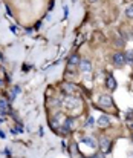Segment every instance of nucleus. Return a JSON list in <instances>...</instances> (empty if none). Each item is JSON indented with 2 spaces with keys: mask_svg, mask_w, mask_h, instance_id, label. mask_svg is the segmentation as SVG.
Instances as JSON below:
<instances>
[{
  "mask_svg": "<svg viewBox=\"0 0 133 158\" xmlns=\"http://www.w3.org/2000/svg\"><path fill=\"white\" fill-rule=\"evenodd\" d=\"M98 103H100V106H101V108H112V106H113V100H112V97H110L109 94L101 95Z\"/></svg>",
  "mask_w": 133,
  "mask_h": 158,
  "instance_id": "obj_1",
  "label": "nucleus"
},
{
  "mask_svg": "<svg viewBox=\"0 0 133 158\" xmlns=\"http://www.w3.org/2000/svg\"><path fill=\"white\" fill-rule=\"evenodd\" d=\"M126 55L121 54V52H116V54H113V63L116 64V66H123V64L126 63Z\"/></svg>",
  "mask_w": 133,
  "mask_h": 158,
  "instance_id": "obj_2",
  "label": "nucleus"
},
{
  "mask_svg": "<svg viewBox=\"0 0 133 158\" xmlns=\"http://www.w3.org/2000/svg\"><path fill=\"white\" fill-rule=\"evenodd\" d=\"M78 66H80V69H81L83 72H90L92 71V63L89 60H81Z\"/></svg>",
  "mask_w": 133,
  "mask_h": 158,
  "instance_id": "obj_3",
  "label": "nucleus"
},
{
  "mask_svg": "<svg viewBox=\"0 0 133 158\" xmlns=\"http://www.w3.org/2000/svg\"><path fill=\"white\" fill-rule=\"evenodd\" d=\"M97 124L101 126V127H106V126H109L110 124V118L107 115H101L98 120H97Z\"/></svg>",
  "mask_w": 133,
  "mask_h": 158,
  "instance_id": "obj_4",
  "label": "nucleus"
},
{
  "mask_svg": "<svg viewBox=\"0 0 133 158\" xmlns=\"http://www.w3.org/2000/svg\"><path fill=\"white\" fill-rule=\"evenodd\" d=\"M106 86H107L110 91H115L116 89V82H115L113 75H107V78H106Z\"/></svg>",
  "mask_w": 133,
  "mask_h": 158,
  "instance_id": "obj_5",
  "label": "nucleus"
},
{
  "mask_svg": "<svg viewBox=\"0 0 133 158\" xmlns=\"http://www.w3.org/2000/svg\"><path fill=\"white\" fill-rule=\"evenodd\" d=\"M61 89L66 92V94H74V92H75V86L72 83H68V82H64L61 85Z\"/></svg>",
  "mask_w": 133,
  "mask_h": 158,
  "instance_id": "obj_6",
  "label": "nucleus"
},
{
  "mask_svg": "<svg viewBox=\"0 0 133 158\" xmlns=\"http://www.w3.org/2000/svg\"><path fill=\"white\" fill-rule=\"evenodd\" d=\"M100 148H101L103 152H107V151L110 149V141H109L107 138H101V140H100Z\"/></svg>",
  "mask_w": 133,
  "mask_h": 158,
  "instance_id": "obj_7",
  "label": "nucleus"
},
{
  "mask_svg": "<svg viewBox=\"0 0 133 158\" xmlns=\"http://www.w3.org/2000/svg\"><path fill=\"white\" fill-rule=\"evenodd\" d=\"M80 57L78 55H72L71 58H69V68H72V66H75V64H80Z\"/></svg>",
  "mask_w": 133,
  "mask_h": 158,
  "instance_id": "obj_8",
  "label": "nucleus"
},
{
  "mask_svg": "<svg viewBox=\"0 0 133 158\" xmlns=\"http://www.w3.org/2000/svg\"><path fill=\"white\" fill-rule=\"evenodd\" d=\"M83 141L87 144V146H90V148H97V143H95V140H94V138H90V137H84V138H83Z\"/></svg>",
  "mask_w": 133,
  "mask_h": 158,
  "instance_id": "obj_9",
  "label": "nucleus"
},
{
  "mask_svg": "<svg viewBox=\"0 0 133 158\" xmlns=\"http://www.w3.org/2000/svg\"><path fill=\"white\" fill-rule=\"evenodd\" d=\"M9 108H8V103L5 100H0V114H3V112H8Z\"/></svg>",
  "mask_w": 133,
  "mask_h": 158,
  "instance_id": "obj_10",
  "label": "nucleus"
},
{
  "mask_svg": "<svg viewBox=\"0 0 133 158\" xmlns=\"http://www.w3.org/2000/svg\"><path fill=\"white\" fill-rule=\"evenodd\" d=\"M126 16H127L129 19H133V5L127 6V9H126Z\"/></svg>",
  "mask_w": 133,
  "mask_h": 158,
  "instance_id": "obj_11",
  "label": "nucleus"
},
{
  "mask_svg": "<svg viewBox=\"0 0 133 158\" xmlns=\"http://www.w3.org/2000/svg\"><path fill=\"white\" fill-rule=\"evenodd\" d=\"M66 103H68V104H66L68 108H72V106H75L74 103H77V100L75 98H68V100H66Z\"/></svg>",
  "mask_w": 133,
  "mask_h": 158,
  "instance_id": "obj_12",
  "label": "nucleus"
},
{
  "mask_svg": "<svg viewBox=\"0 0 133 158\" xmlns=\"http://www.w3.org/2000/svg\"><path fill=\"white\" fill-rule=\"evenodd\" d=\"M126 60L130 61V63H133V51H130V52H127V54H126Z\"/></svg>",
  "mask_w": 133,
  "mask_h": 158,
  "instance_id": "obj_13",
  "label": "nucleus"
},
{
  "mask_svg": "<svg viewBox=\"0 0 133 158\" xmlns=\"http://www.w3.org/2000/svg\"><path fill=\"white\" fill-rule=\"evenodd\" d=\"M87 2H90V3H95V2H97V0H87Z\"/></svg>",
  "mask_w": 133,
  "mask_h": 158,
  "instance_id": "obj_14",
  "label": "nucleus"
},
{
  "mask_svg": "<svg viewBox=\"0 0 133 158\" xmlns=\"http://www.w3.org/2000/svg\"><path fill=\"white\" fill-rule=\"evenodd\" d=\"M94 158H97V157H94Z\"/></svg>",
  "mask_w": 133,
  "mask_h": 158,
  "instance_id": "obj_15",
  "label": "nucleus"
},
{
  "mask_svg": "<svg viewBox=\"0 0 133 158\" xmlns=\"http://www.w3.org/2000/svg\"><path fill=\"white\" fill-rule=\"evenodd\" d=\"M132 127H133V126H132Z\"/></svg>",
  "mask_w": 133,
  "mask_h": 158,
  "instance_id": "obj_16",
  "label": "nucleus"
}]
</instances>
